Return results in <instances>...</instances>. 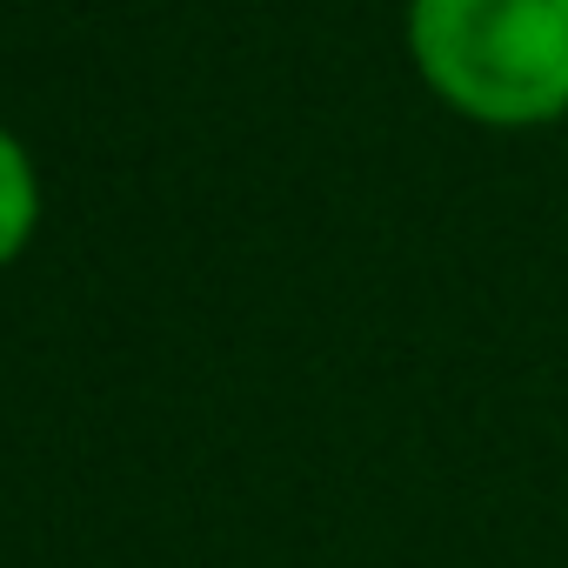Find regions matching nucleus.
Listing matches in <instances>:
<instances>
[{
    "mask_svg": "<svg viewBox=\"0 0 568 568\" xmlns=\"http://www.w3.org/2000/svg\"><path fill=\"white\" fill-rule=\"evenodd\" d=\"M408 61L481 128L568 114V0H408Z\"/></svg>",
    "mask_w": 568,
    "mask_h": 568,
    "instance_id": "obj_1",
    "label": "nucleus"
},
{
    "mask_svg": "<svg viewBox=\"0 0 568 568\" xmlns=\"http://www.w3.org/2000/svg\"><path fill=\"white\" fill-rule=\"evenodd\" d=\"M34 221H41V181H34V161L28 148L0 128V261H14L28 241H34Z\"/></svg>",
    "mask_w": 568,
    "mask_h": 568,
    "instance_id": "obj_2",
    "label": "nucleus"
}]
</instances>
